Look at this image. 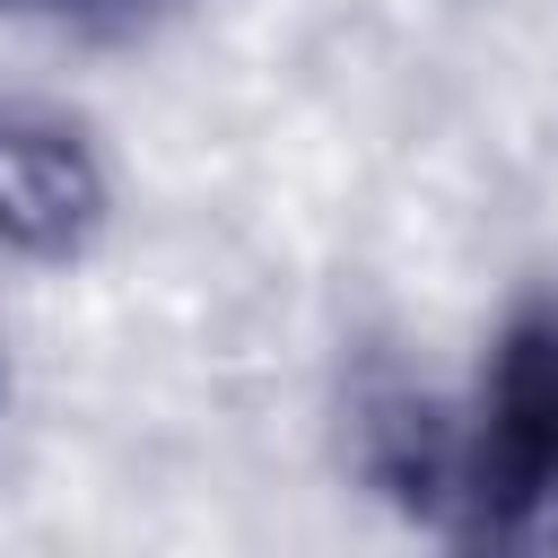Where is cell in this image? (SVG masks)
<instances>
[{
	"mask_svg": "<svg viewBox=\"0 0 558 558\" xmlns=\"http://www.w3.org/2000/svg\"><path fill=\"white\" fill-rule=\"evenodd\" d=\"M445 514L462 558H558V296L497 331Z\"/></svg>",
	"mask_w": 558,
	"mask_h": 558,
	"instance_id": "cell-1",
	"label": "cell"
},
{
	"mask_svg": "<svg viewBox=\"0 0 558 558\" xmlns=\"http://www.w3.org/2000/svg\"><path fill=\"white\" fill-rule=\"evenodd\" d=\"M105 227V166L70 113L0 105V244L26 262H70Z\"/></svg>",
	"mask_w": 558,
	"mask_h": 558,
	"instance_id": "cell-2",
	"label": "cell"
},
{
	"mask_svg": "<svg viewBox=\"0 0 558 558\" xmlns=\"http://www.w3.org/2000/svg\"><path fill=\"white\" fill-rule=\"evenodd\" d=\"M453 462H462V436L445 427V410H436L418 384H401V375L357 384V471H366L401 514H445Z\"/></svg>",
	"mask_w": 558,
	"mask_h": 558,
	"instance_id": "cell-3",
	"label": "cell"
},
{
	"mask_svg": "<svg viewBox=\"0 0 558 558\" xmlns=\"http://www.w3.org/2000/svg\"><path fill=\"white\" fill-rule=\"evenodd\" d=\"M52 9H105V0H52Z\"/></svg>",
	"mask_w": 558,
	"mask_h": 558,
	"instance_id": "cell-4",
	"label": "cell"
}]
</instances>
